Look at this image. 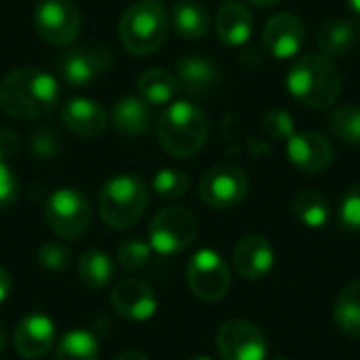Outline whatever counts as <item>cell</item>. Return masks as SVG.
<instances>
[{
  "instance_id": "obj_23",
  "label": "cell",
  "mask_w": 360,
  "mask_h": 360,
  "mask_svg": "<svg viewBox=\"0 0 360 360\" xmlns=\"http://www.w3.org/2000/svg\"><path fill=\"white\" fill-rule=\"evenodd\" d=\"M356 38V30L350 19L346 17H331L327 19L316 34L319 49L325 57H344L352 51Z\"/></svg>"
},
{
  "instance_id": "obj_42",
  "label": "cell",
  "mask_w": 360,
  "mask_h": 360,
  "mask_svg": "<svg viewBox=\"0 0 360 360\" xmlns=\"http://www.w3.org/2000/svg\"><path fill=\"white\" fill-rule=\"evenodd\" d=\"M346 6L350 8L352 15H359L360 17V0H346Z\"/></svg>"
},
{
  "instance_id": "obj_1",
  "label": "cell",
  "mask_w": 360,
  "mask_h": 360,
  "mask_svg": "<svg viewBox=\"0 0 360 360\" xmlns=\"http://www.w3.org/2000/svg\"><path fill=\"white\" fill-rule=\"evenodd\" d=\"M57 99L59 84L55 76L40 68L23 65L0 80V108L13 118H42L55 108Z\"/></svg>"
},
{
  "instance_id": "obj_4",
  "label": "cell",
  "mask_w": 360,
  "mask_h": 360,
  "mask_svg": "<svg viewBox=\"0 0 360 360\" xmlns=\"http://www.w3.org/2000/svg\"><path fill=\"white\" fill-rule=\"evenodd\" d=\"M169 32V15L158 0H139L131 4L118 23V36L122 46L131 55H152L156 53Z\"/></svg>"
},
{
  "instance_id": "obj_41",
  "label": "cell",
  "mask_w": 360,
  "mask_h": 360,
  "mask_svg": "<svg viewBox=\"0 0 360 360\" xmlns=\"http://www.w3.org/2000/svg\"><path fill=\"white\" fill-rule=\"evenodd\" d=\"M4 346H6V325H4V321L0 319V352L4 350Z\"/></svg>"
},
{
  "instance_id": "obj_25",
  "label": "cell",
  "mask_w": 360,
  "mask_h": 360,
  "mask_svg": "<svg viewBox=\"0 0 360 360\" xmlns=\"http://www.w3.org/2000/svg\"><path fill=\"white\" fill-rule=\"evenodd\" d=\"M333 323L344 335L360 340V281L348 283L338 293L333 304Z\"/></svg>"
},
{
  "instance_id": "obj_16",
  "label": "cell",
  "mask_w": 360,
  "mask_h": 360,
  "mask_svg": "<svg viewBox=\"0 0 360 360\" xmlns=\"http://www.w3.org/2000/svg\"><path fill=\"white\" fill-rule=\"evenodd\" d=\"M15 352L25 360H38L55 346V323L42 312L25 314L13 331Z\"/></svg>"
},
{
  "instance_id": "obj_43",
  "label": "cell",
  "mask_w": 360,
  "mask_h": 360,
  "mask_svg": "<svg viewBox=\"0 0 360 360\" xmlns=\"http://www.w3.org/2000/svg\"><path fill=\"white\" fill-rule=\"evenodd\" d=\"M190 360H213V359H209V356H194V359H190Z\"/></svg>"
},
{
  "instance_id": "obj_40",
  "label": "cell",
  "mask_w": 360,
  "mask_h": 360,
  "mask_svg": "<svg viewBox=\"0 0 360 360\" xmlns=\"http://www.w3.org/2000/svg\"><path fill=\"white\" fill-rule=\"evenodd\" d=\"M249 2L255 4V6H262V8H272V6L281 4L283 0H249Z\"/></svg>"
},
{
  "instance_id": "obj_12",
  "label": "cell",
  "mask_w": 360,
  "mask_h": 360,
  "mask_svg": "<svg viewBox=\"0 0 360 360\" xmlns=\"http://www.w3.org/2000/svg\"><path fill=\"white\" fill-rule=\"evenodd\" d=\"M287 158L297 171L316 175L333 165L335 150L329 137L319 131H295L287 139Z\"/></svg>"
},
{
  "instance_id": "obj_28",
  "label": "cell",
  "mask_w": 360,
  "mask_h": 360,
  "mask_svg": "<svg viewBox=\"0 0 360 360\" xmlns=\"http://www.w3.org/2000/svg\"><path fill=\"white\" fill-rule=\"evenodd\" d=\"M55 360H99V342L91 331L72 329L61 335Z\"/></svg>"
},
{
  "instance_id": "obj_10",
  "label": "cell",
  "mask_w": 360,
  "mask_h": 360,
  "mask_svg": "<svg viewBox=\"0 0 360 360\" xmlns=\"http://www.w3.org/2000/svg\"><path fill=\"white\" fill-rule=\"evenodd\" d=\"M249 194V177L240 167L217 165L205 173L198 186L200 200L211 209H232Z\"/></svg>"
},
{
  "instance_id": "obj_2",
  "label": "cell",
  "mask_w": 360,
  "mask_h": 360,
  "mask_svg": "<svg viewBox=\"0 0 360 360\" xmlns=\"http://www.w3.org/2000/svg\"><path fill=\"white\" fill-rule=\"evenodd\" d=\"M287 91L308 110H327L342 95V74L323 53H304L287 72Z\"/></svg>"
},
{
  "instance_id": "obj_22",
  "label": "cell",
  "mask_w": 360,
  "mask_h": 360,
  "mask_svg": "<svg viewBox=\"0 0 360 360\" xmlns=\"http://www.w3.org/2000/svg\"><path fill=\"white\" fill-rule=\"evenodd\" d=\"M171 25L186 40L202 38L211 27L209 11L196 0H177L171 8Z\"/></svg>"
},
{
  "instance_id": "obj_45",
  "label": "cell",
  "mask_w": 360,
  "mask_h": 360,
  "mask_svg": "<svg viewBox=\"0 0 360 360\" xmlns=\"http://www.w3.org/2000/svg\"><path fill=\"white\" fill-rule=\"evenodd\" d=\"M224 2H228V0H224Z\"/></svg>"
},
{
  "instance_id": "obj_39",
  "label": "cell",
  "mask_w": 360,
  "mask_h": 360,
  "mask_svg": "<svg viewBox=\"0 0 360 360\" xmlns=\"http://www.w3.org/2000/svg\"><path fill=\"white\" fill-rule=\"evenodd\" d=\"M114 360H150L146 354L141 352H122L120 356H116Z\"/></svg>"
},
{
  "instance_id": "obj_17",
  "label": "cell",
  "mask_w": 360,
  "mask_h": 360,
  "mask_svg": "<svg viewBox=\"0 0 360 360\" xmlns=\"http://www.w3.org/2000/svg\"><path fill=\"white\" fill-rule=\"evenodd\" d=\"M232 264L240 278L251 283L262 281L274 268V249L266 236L247 234L236 243L232 251Z\"/></svg>"
},
{
  "instance_id": "obj_30",
  "label": "cell",
  "mask_w": 360,
  "mask_h": 360,
  "mask_svg": "<svg viewBox=\"0 0 360 360\" xmlns=\"http://www.w3.org/2000/svg\"><path fill=\"white\" fill-rule=\"evenodd\" d=\"M152 190L162 200H177L188 194L190 190V177L181 169L165 167L160 169L152 179Z\"/></svg>"
},
{
  "instance_id": "obj_9",
  "label": "cell",
  "mask_w": 360,
  "mask_h": 360,
  "mask_svg": "<svg viewBox=\"0 0 360 360\" xmlns=\"http://www.w3.org/2000/svg\"><path fill=\"white\" fill-rule=\"evenodd\" d=\"M80 11L72 0H38L34 8V27L38 36L53 44L65 46L80 34Z\"/></svg>"
},
{
  "instance_id": "obj_18",
  "label": "cell",
  "mask_w": 360,
  "mask_h": 360,
  "mask_svg": "<svg viewBox=\"0 0 360 360\" xmlns=\"http://www.w3.org/2000/svg\"><path fill=\"white\" fill-rule=\"evenodd\" d=\"M61 120L68 127V131H72L74 135L84 139H95L105 131L110 116L105 114L103 105H99L95 99L74 97L61 108Z\"/></svg>"
},
{
  "instance_id": "obj_5",
  "label": "cell",
  "mask_w": 360,
  "mask_h": 360,
  "mask_svg": "<svg viewBox=\"0 0 360 360\" xmlns=\"http://www.w3.org/2000/svg\"><path fill=\"white\" fill-rule=\"evenodd\" d=\"M148 186L137 175H116L108 179L99 192V217L112 230H129L135 226L148 207Z\"/></svg>"
},
{
  "instance_id": "obj_14",
  "label": "cell",
  "mask_w": 360,
  "mask_h": 360,
  "mask_svg": "<svg viewBox=\"0 0 360 360\" xmlns=\"http://www.w3.org/2000/svg\"><path fill=\"white\" fill-rule=\"evenodd\" d=\"M264 49L274 59H293L306 42L304 21L293 13H276L264 25Z\"/></svg>"
},
{
  "instance_id": "obj_6",
  "label": "cell",
  "mask_w": 360,
  "mask_h": 360,
  "mask_svg": "<svg viewBox=\"0 0 360 360\" xmlns=\"http://www.w3.org/2000/svg\"><path fill=\"white\" fill-rule=\"evenodd\" d=\"M198 234V221L184 207H167L158 211L148 228V243L160 255H177L190 249Z\"/></svg>"
},
{
  "instance_id": "obj_26",
  "label": "cell",
  "mask_w": 360,
  "mask_h": 360,
  "mask_svg": "<svg viewBox=\"0 0 360 360\" xmlns=\"http://www.w3.org/2000/svg\"><path fill=\"white\" fill-rule=\"evenodd\" d=\"M114 262L101 249H86L78 257V278L89 289H103L114 281Z\"/></svg>"
},
{
  "instance_id": "obj_20",
  "label": "cell",
  "mask_w": 360,
  "mask_h": 360,
  "mask_svg": "<svg viewBox=\"0 0 360 360\" xmlns=\"http://www.w3.org/2000/svg\"><path fill=\"white\" fill-rule=\"evenodd\" d=\"M253 25L251 11L236 0L224 2L215 15V32L226 46H243L253 34Z\"/></svg>"
},
{
  "instance_id": "obj_34",
  "label": "cell",
  "mask_w": 360,
  "mask_h": 360,
  "mask_svg": "<svg viewBox=\"0 0 360 360\" xmlns=\"http://www.w3.org/2000/svg\"><path fill=\"white\" fill-rule=\"evenodd\" d=\"M264 131L272 139H285L287 141L295 133V122H293V118H291V114L287 110L274 108L264 118Z\"/></svg>"
},
{
  "instance_id": "obj_44",
  "label": "cell",
  "mask_w": 360,
  "mask_h": 360,
  "mask_svg": "<svg viewBox=\"0 0 360 360\" xmlns=\"http://www.w3.org/2000/svg\"><path fill=\"white\" fill-rule=\"evenodd\" d=\"M274 360H291V359H274Z\"/></svg>"
},
{
  "instance_id": "obj_33",
  "label": "cell",
  "mask_w": 360,
  "mask_h": 360,
  "mask_svg": "<svg viewBox=\"0 0 360 360\" xmlns=\"http://www.w3.org/2000/svg\"><path fill=\"white\" fill-rule=\"evenodd\" d=\"M340 228L346 232H360V184L352 186L340 202Z\"/></svg>"
},
{
  "instance_id": "obj_19",
  "label": "cell",
  "mask_w": 360,
  "mask_h": 360,
  "mask_svg": "<svg viewBox=\"0 0 360 360\" xmlns=\"http://www.w3.org/2000/svg\"><path fill=\"white\" fill-rule=\"evenodd\" d=\"M175 76L184 91L190 95H207L219 84V68L202 55H184L175 63Z\"/></svg>"
},
{
  "instance_id": "obj_7",
  "label": "cell",
  "mask_w": 360,
  "mask_h": 360,
  "mask_svg": "<svg viewBox=\"0 0 360 360\" xmlns=\"http://www.w3.org/2000/svg\"><path fill=\"white\" fill-rule=\"evenodd\" d=\"M44 219L55 236L63 240H76L89 230L91 202L80 190L59 188L44 205Z\"/></svg>"
},
{
  "instance_id": "obj_35",
  "label": "cell",
  "mask_w": 360,
  "mask_h": 360,
  "mask_svg": "<svg viewBox=\"0 0 360 360\" xmlns=\"http://www.w3.org/2000/svg\"><path fill=\"white\" fill-rule=\"evenodd\" d=\"M17 196H19V179L15 171L4 160H0V211L13 207Z\"/></svg>"
},
{
  "instance_id": "obj_36",
  "label": "cell",
  "mask_w": 360,
  "mask_h": 360,
  "mask_svg": "<svg viewBox=\"0 0 360 360\" xmlns=\"http://www.w3.org/2000/svg\"><path fill=\"white\" fill-rule=\"evenodd\" d=\"M59 150V141L55 137V133H38L34 139H32V154L40 156V158H49V156H55Z\"/></svg>"
},
{
  "instance_id": "obj_15",
  "label": "cell",
  "mask_w": 360,
  "mask_h": 360,
  "mask_svg": "<svg viewBox=\"0 0 360 360\" xmlns=\"http://www.w3.org/2000/svg\"><path fill=\"white\" fill-rule=\"evenodd\" d=\"M110 304L120 319L131 321V323L150 321L158 308L156 293L152 291V287L137 278L118 281L112 289Z\"/></svg>"
},
{
  "instance_id": "obj_8",
  "label": "cell",
  "mask_w": 360,
  "mask_h": 360,
  "mask_svg": "<svg viewBox=\"0 0 360 360\" xmlns=\"http://www.w3.org/2000/svg\"><path fill=\"white\" fill-rule=\"evenodd\" d=\"M186 278L190 291L202 302H221L232 285L226 259L213 249H200L192 255Z\"/></svg>"
},
{
  "instance_id": "obj_37",
  "label": "cell",
  "mask_w": 360,
  "mask_h": 360,
  "mask_svg": "<svg viewBox=\"0 0 360 360\" xmlns=\"http://www.w3.org/2000/svg\"><path fill=\"white\" fill-rule=\"evenodd\" d=\"M19 148L17 135L11 129H0V160L6 162V158H11Z\"/></svg>"
},
{
  "instance_id": "obj_27",
  "label": "cell",
  "mask_w": 360,
  "mask_h": 360,
  "mask_svg": "<svg viewBox=\"0 0 360 360\" xmlns=\"http://www.w3.org/2000/svg\"><path fill=\"white\" fill-rule=\"evenodd\" d=\"M291 211L300 224H304L306 228H314V230L327 226V221L331 219V205H329L327 196L316 190L300 192L293 198Z\"/></svg>"
},
{
  "instance_id": "obj_3",
  "label": "cell",
  "mask_w": 360,
  "mask_h": 360,
  "mask_svg": "<svg viewBox=\"0 0 360 360\" xmlns=\"http://www.w3.org/2000/svg\"><path fill=\"white\" fill-rule=\"evenodd\" d=\"M162 150L173 158L196 156L209 137V118L192 101H171L156 122Z\"/></svg>"
},
{
  "instance_id": "obj_21",
  "label": "cell",
  "mask_w": 360,
  "mask_h": 360,
  "mask_svg": "<svg viewBox=\"0 0 360 360\" xmlns=\"http://www.w3.org/2000/svg\"><path fill=\"white\" fill-rule=\"evenodd\" d=\"M110 122L124 137H141L152 124V112L139 95H127L114 103Z\"/></svg>"
},
{
  "instance_id": "obj_24",
  "label": "cell",
  "mask_w": 360,
  "mask_h": 360,
  "mask_svg": "<svg viewBox=\"0 0 360 360\" xmlns=\"http://www.w3.org/2000/svg\"><path fill=\"white\" fill-rule=\"evenodd\" d=\"M179 82L177 76L171 74L169 70H148L139 76L137 80V91L139 97L148 103V105H167L171 103L177 93H179Z\"/></svg>"
},
{
  "instance_id": "obj_32",
  "label": "cell",
  "mask_w": 360,
  "mask_h": 360,
  "mask_svg": "<svg viewBox=\"0 0 360 360\" xmlns=\"http://www.w3.org/2000/svg\"><path fill=\"white\" fill-rule=\"evenodd\" d=\"M36 259L49 272H63L72 264V251H70L68 245H63L59 240H51V243L40 245V249L36 253Z\"/></svg>"
},
{
  "instance_id": "obj_13",
  "label": "cell",
  "mask_w": 360,
  "mask_h": 360,
  "mask_svg": "<svg viewBox=\"0 0 360 360\" xmlns=\"http://www.w3.org/2000/svg\"><path fill=\"white\" fill-rule=\"evenodd\" d=\"M114 63L108 46H78L61 57L59 72L70 86H91Z\"/></svg>"
},
{
  "instance_id": "obj_31",
  "label": "cell",
  "mask_w": 360,
  "mask_h": 360,
  "mask_svg": "<svg viewBox=\"0 0 360 360\" xmlns=\"http://www.w3.org/2000/svg\"><path fill=\"white\" fill-rule=\"evenodd\" d=\"M116 259L124 270H141L152 259V247L143 238H124L116 249Z\"/></svg>"
},
{
  "instance_id": "obj_29",
  "label": "cell",
  "mask_w": 360,
  "mask_h": 360,
  "mask_svg": "<svg viewBox=\"0 0 360 360\" xmlns=\"http://www.w3.org/2000/svg\"><path fill=\"white\" fill-rule=\"evenodd\" d=\"M331 133L352 148H360V108L359 105H340L329 118Z\"/></svg>"
},
{
  "instance_id": "obj_11",
  "label": "cell",
  "mask_w": 360,
  "mask_h": 360,
  "mask_svg": "<svg viewBox=\"0 0 360 360\" xmlns=\"http://www.w3.org/2000/svg\"><path fill=\"white\" fill-rule=\"evenodd\" d=\"M217 352L221 360H266L268 356V340L259 327L249 321L234 319L219 327Z\"/></svg>"
},
{
  "instance_id": "obj_38",
  "label": "cell",
  "mask_w": 360,
  "mask_h": 360,
  "mask_svg": "<svg viewBox=\"0 0 360 360\" xmlns=\"http://www.w3.org/2000/svg\"><path fill=\"white\" fill-rule=\"evenodd\" d=\"M13 291V281H11V274L0 266V304L6 302V297L11 295Z\"/></svg>"
}]
</instances>
